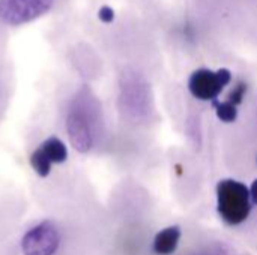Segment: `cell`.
<instances>
[{
	"instance_id": "7a4b0ae2",
	"label": "cell",
	"mask_w": 257,
	"mask_h": 255,
	"mask_svg": "<svg viewBox=\"0 0 257 255\" xmlns=\"http://www.w3.org/2000/svg\"><path fill=\"white\" fill-rule=\"evenodd\" d=\"M250 189L233 179H224L217 185L218 213L229 225L242 224L251 210Z\"/></svg>"
},
{
	"instance_id": "8fae6325",
	"label": "cell",
	"mask_w": 257,
	"mask_h": 255,
	"mask_svg": "<svg viewBox=\"0 0 257 255\" xmlns=\"http://www.w3.org/2000/svg\"><path fill=\"white\" fill-rule=\"evenodd\" d=\"M250 197H251V201L257 204V179L253 182V185L250 188Z\"/></svg>"
},
{
	"instance_id": "5b68a950",
	"label": "cell",
	"mask_w": 257,
	"mask_h": 255,
	"mask_svg": "<svg viewBox=\"0 0 257 255\" xmlns=\"http://www.w3.org/2000/svg\"><path fill=\"white\" fill-rule=\"evenodd\" d=\"M60 245L57 228L51 222H42L30 228L23 240V255H54Z\"/></svg>"
},
{
	"instance_id": "52a82bcc",
	"label": "cell",
	"mask_w": 257,
	"mask_h": 255,
	"mask_svg": "<svg viewBox=\"0 0 257 255\" xmlns=\"http://www.w3.org/2000/svg\"><path fill=\"white\" fill-rule=\"evenodd\" d=\"M68 158L66 146L62 140L51 137L45 140L30 156V165L36 174L45 177L50 174L53 164H62Z\"/></svg>"
},
{
	"instance_id": "8992f818",
	"label": "cell",
	"mask_w": 257,
	"mask_h": 255,
	"mask_svg": "<svg viewBox=\"0 0 257 255\" xmlns=\"http://www.w3.org/2000/svg\"><path fill=\"white\" fill-rule=\"evenodd\" d=\"M148 87L139 75H125L120 83V104L130 116L139 117L148 111Z\"/></svg>"
},
{
	"instance_id": "7c38bea8",
	"label": "cell",
	"mask_w": 257,
	"mask_h": 255,
	"mask_svg": "<svg viewBox=\"0 0 257 255\" xmlns=\"http://www.w3.org/2000/svg\"><path fill=\"white\" fill-rule=\"evenodd\" d=\"M205 255H208V254H205Z\"/></svg>"
},
{
	"instance_id": "ba28073f",
	"label": "cell",
	"mask_w": 257,
	"mask_h": 255,
	"mask_svg": "<svg viewBox=\"0 0 257 255\" xmlns=\"http://www.w3.org/2000/svg\"><path fill=\"white\" fill-rule=\"evenodd\" d=\"M181 240V228L178 225L161 230L154 239V252L158 255L173 254Z\"/></svg>"
},
{
	"instance_id": "9c48e42d",
	"label": "cell",
	"mask_w": 257,
	"mask_h": 255,
	"mask_svg": "<svg viewBox=\"0 0 257 255\" xmlns=\"http://www.w3.org/2000/svg\"><path fill=\"white\" fill-rule=\"evenodd\" d=\"M214 107H215V111H217V116L221 122H226V123H232L236 120L238 117V110H236V105H233L232 102L229 101H224V102H218V101H214Z\"/></svg>"
},
{
	"instance_id": "277c9868",
	"label": "cell",
	"mask_w": 257,
	"mask_h": 255,
	"mask_svg": "<svg viewBox=\"0 0 257 255\" xmlns=\"http://www.w3.org/2000/svg\"><path fill=\"white\" fill-rule=\"evenodd\" d=\"M232 74L227 69H197L191 74L188 89L200 101H215L221 90L230 83Z\"/></svg>"
},
{
	"instance_id": "3957f363",
	"label": "cell",
	"mask_w": 257,
	"mask_h": 255,
	"mask_svg": "<svg viewBox=\"0 0 257 255\" xmlns=\"http://www.w3.org/2000/svg\"><path fill=\"white\" fill-rule=\"evenodd\" d=\"M54 0H0V21L8 26H23L45 15Z\"/></svg>"
},
{
	"instance_id": "6da1fadb",
	"label": "cell",
	"mask_w": 257,
	"mask_h": 255,
	"mask_svg": "<svg viewBox=\"0 0 257 255\" xmlns=\"http://www.w3.org/2000/svg\"><path fill=\"white\" fill-rule=\"evenodd\" d=\"M95 105L89 92H80L69 105L66 114V132L71 146L81 153H86L93 146Z\"/></svg>"
},
{
	"instance_id": "30bf717a",
	"label": "cell",
	"mask_w": 257,
	"mask_h": 255,
	"mask_svg": "<svg viewBox=\"0 0 257 255\" xmlns=\"http://www.w3.org/2000/svg\"><path fill=\"white\" fill-rule=\"evenodd\" d=\"M245 90H247V86L245 84H242V83H239L233 90H232V93L229 95V102H232L233 105H238V104H241L242 102V98H244V95H245Z\"/></svg>"
}]
</instances>
